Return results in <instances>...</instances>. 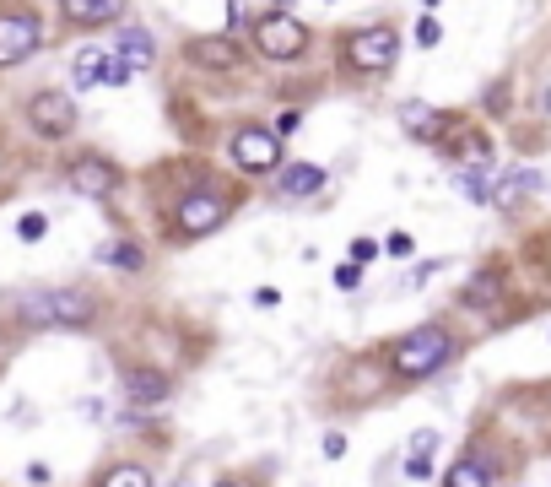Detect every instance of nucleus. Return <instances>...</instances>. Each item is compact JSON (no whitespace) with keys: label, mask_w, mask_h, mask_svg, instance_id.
<instances>
[{"label":"nucleus","mask_w":551,"mask_h":487,"mask_svg":"<svg viewBox=\"0 0 551 487\" xmlns=\"http://www.w3.org/2000/svg\"><path fill=\"white\" fill-rule=\"evenodd\" d=\"M449 358H454L449 325H416V331H406L395 347H389V374L395 379H427V374H438Z\"/></svg>","instance_id":"obj_1"},{"label":"nucleus","mask_w":551,"mask_h":487,"mask_svg":"<svg viewBox=\"0 0 551 487\" xmlns=\"http://www.w3.org/2000/svg\"><path fill=\"white\" fill-rule=\"evenodd\" d=\"M92 293L82 287H49V293H28L22 298V320L28 325H44V331H82L92 325Z\"/></svg>","instance_id":"obj_2"},{"label":"nucleus","mask_w":551,"mask_h":487,"mask_svg":"<svg viewBox=\"0 0 551 487\" xmlns=\"http://www.w3.org/2000/svg\"><path fill=\"white\" fill-rule=\"evenodd\" d=\"M227 212H233V201H227L222 190H206V184H195V190H184L179 201H173V228L184 233V239H200V233H217Z\"/></svg>","instance_id":"obj_3"},{"label":"nucleus","mask_w":551,"mask_h":487,"mask_svg":"<svg viewBox=\"0 0 551 487\" xmlns=\"http://www.w3.org/2000/svg\"><path fill=\"white\" fill-rule=\"evenodd\" d=\"M341 55H346V65L352 71H389L395 65V55H400V33L389 28V22H373V28H357L352 38L341 44Z\"/></svg>","instance_id":"obj_4"},{"label":"nucleus","mask_w":551,"mask_h":487,"mask_svg":"<svg viewBox=\"0 0 551 487\" xmlns=\"http://www.w3.org/2000/svg\"><path fill=\"white\" fill-rule=\"evenodd\" d=\"M254 49H260L265 60H303L308 28L292 11H265V17L254 22Z\"/></svg>","instance_id":"obj_5"},{"label":"nucleus","mask_w":551,"mask_h":487,"mask_svg":"<svg viewBox=\"0 0 551 487\" xmlns=\"http://www.w3.org/2000/svg\"><path fill=\"white\" fill-rule=\"evenodd\" d=\"M44 44V17L38 11H0V65H22Z\"/></svg>","instance_id":"obj_6"},{"label":"nucleus","mask_w":551,"mask_h":487,"mask_svg":"<svg viewBox=\"0 0 551 487\" xmlns=\"http://www.w3.org/2000/svg\"><path fill=\"white\" fill-rule=\"evenodd\" d=\"M28 120H33V130H44L49 141L71 136V130H76V98H65L60 87L33 92V103H28Z\"/></svg>","instance_id":"obj_7"},{"label":"nucleus","mask_w":551,"mask_h":487,"mask_svg":"<svg viewBox=\"0 0 551 487\" xmlns=\"http://www.w3.org/2000/svg\"><path fill=\"white\" fill-rule=\"evenodd\" d=\"M233 163L249 168V174H271V168H281V136L276 130H260V125L238 130L233 136Z\"/></svg>","instance_id":"obj_8"},{"label":"nucleus","mask_w":551,"mask_h":487,"mask_svg":"<svg viewBox=\"0 0 551 487\" xmlns=\"http://www.w3.org/2000/svg\"><path fill=\"white\" fill-rule=\"evenodd\" d=\"M173 396V379L163 368H125V401L141 406V412H157Z\"/></svg>","instance_id":"obj_9"},{"label":"nucleus","mask_w":551,"mask_h":487,"mask_svg":"<svg viewBox=\"0 0 551 487\" xmlns=\"http://www.w3.org/2000/svg\"><path fill=\"white\" fill-rule=\"evenodd\" d=\"M71 184L82 195H92V201H103V195H114L119 168L109 163V157H82V163H71Z\"/></svg>","instance_id":"obj_10"},{"label":"nucleus","mask_w":551,"mask_h":487,"mask_svg":"<svg viewBox=\"0 0 551 487\" xmlns=\"http://www.w3.org/2000/svg\"><path fill=\"white\" fill-rule=\"evenodd\" d=\"M60 11L71 22H82V28H103V22H119L125 0H60Z\"/></svg>","instance_id":"obj_11"},{"label":"nucleus","mask_w":551,"mask_h":487,"mask_svg":"<svg viewBox=\"0 0 551 487\" xmlns=\"http://www.w3.org/2000/svg\"><path fill=\"white\" fill-rule=\"evenodd\" d=\"M103 71H109V49L82 44V49H76V60H71V87H76V92L98 87V82H103Z\"/></svg>","instance_id":"obj_12"},{"label":"nucleus","mask_w":551,"mask_h":487,"mask_svg":"<svg viewBox=\"0 0 551 487\" xmlns=\"http://www.w3.org/2000/svg\"><path fill=\"white\" fill-rule=\"evenodd\" d=\"M325 190V168L319 163H292L281 168V195H292V201H308V195Z\"/></svg>","instance_id":"obj_13"},{"label":"nucleus","mask_w":551,"mask_h":487,"mask_svg":"<svg viewBox=\"0 0 551 487\" xmlns=\"http://www.w3.org/2000/svg\"><path fill=\"white\" fill-rule=\"evenodd\" d=\"M400 125H406L416 141H433L438 130H449V114L427 109V103H400Z\"/></svg>","instance_id":"obj_14"},{"label":"nucleus","mask_w":551,"mask_h":487,"mask_svg":"<svg viewBox=\"0 0 551 487\" xmlns=\"http://www.w3.org/2000/svg\"><path fill=\"white\" fill-rule=\"evenodd\" d=\"M433 455H438V433H433V428H422V433H411V455H406V477H411V482H427V477H433Z\"/></svg>","instance_id":"obj_15"},{"label":"nucleus","mask_w":551,"mask_h":487,"mask_svg":"<svg viewBox=\"0 0 551 487\" xmlns=\"http://www.w3.org/2000/svg\"><path fill=\"white\" fill-rule=\"evenodd\" d=\"M443 487H492V460L487 455H465L449 466V477H443Z\"/></svg>","instance_id":"obj_16"},{"label":"nucleus","mask_w":551,"mask_h":487,"mask_svg":"<svg viewBox=\"0 0 551 487\" xmlns=\"http://www.w3.org/2000/svg\"><path fill=\"white\" fill-rule=\"evenodd\" d=\"M119 60H125L130 71H146V65H152V33L146 28H119Z\"/></svg>","instance_id":"obj_17"},{"label":"nucleus","mask_w":551,"mask_h":487,"mask_svg":"<svg viewBox=\"0 0 551 487\" xmlns=\"http://www.w3.org/2000/svg\"><path fill=\"white\" fill-rule=\"evenodd\" d=\"M98 260H109V266H119V271H141L146 266V249L130 244V239H114V244L98 249Z\"/></svg>","instance_id":"obj_18"},{"label":"nucleus","mask_w":551,"mask_h":487,"mask_svg":"<svg viewBox=\"0 0 551 487\" xmlns=\"http://www.w3.org/2000/svg\"><path fill=\"white\" fill-rule=\"evenodd\" d=\"M497 293H503V282H497V271H487V276H476V282H465V304L470 309H487V304H497Z\"/></svg>","instance_id":"obj_19"},{"label":"nucleus","mask_w":551,"mask_h":487,"mask_svg":"<svg viewBox=\"0 0 551 487\" xmlns=\"http://www.w3.org/2000/svg\"><path fill=\"white\" fill-rule=\"evenodd\" d=\"M98 487H152V471L146 466H114V471H103Z\"/></svg>","instance_id":"obj_20"},{"label":"nucleus","mask_w":551,"mask_h":487,"mask_svg":"<svg viewBox=\"0 0 551 487\" xmlns=\"http://www.w3.org/2000/svg\"><path fill=\"white\" fill-rule=\"evenodd\" d=\"M460 195H465V201H476V206H487L492 201L487 174H481V168H460Z\"/></svg>","instance_id":"obj_21"},{"label":"nucleus","mask_w":551,"mask_h":487,"mask_svg":"<svg viewBox=\"0 0 551 487\" xmlns=\"http://www.w3.org/2000/svg\"><path fill=\"white\" fill-rule=\"evenodd\" d=\"M195 60H217V65H233V44H211V38H200V44H195Z\"/></svg>","instance_id":"obj_22"},{"label":"nucleus","mask_w":551,"mask_h":487,"mask_svg":"<svg viewBox=\"0 0 551 487\" xmlns=\"http://www.w3.org/2000/svg\"><path fill=\"white\" fill-rule=\"evenodd\" d=\"M17 233H22V244H38V239L49 233V217H44V212H28V217L17 222Z\"/></svg>","instance_id":"obj_23"},{"label":"nucleus","mask_w":551,"mask_h":487,"mask_svg":"<svg viewBox=\"0 0 551 487\" xmlns=\"http://www.w3.org/2000/svg\"><path fill=\"white\" fill-rule=\"evenodd\" d=\"M438 38H443V28H438L433 17H422V22H416V44H422V49H433Z\"/></svg>","instance_id":"obj_24"},{"label":"nucleus","mask_w":551,"mask_h":487,"mask_svg":"<svg viewBox=\"0 0 551 487\" xmlns=\"http://www.w3.org/2000/svg\"><path fill=\"white\" fill-rule=\"evenodd\" d=\"M130 76H136V71H130V65H125V60L114 55V60H109V71H103V82H109V87H125Z\"/></svg>","instance_id":"obj_25"},{"label":"nucleus","mask_w":551,"mask_h":487,"mask_svg":"<svg viewBox=\"0 0 551 487\" xmlns=\"http://www.w3.org/2000/svg\"><path fill=\"white\" fill-rule=\"evenodd\" d=\"M357 282H362V266H357V260H352V266H341V271H335V287H341V293H352Z\"/></svg>","instance_id":"obj_26"},{"label":"nucleus","mask_w":551,"mask_h":487,"mask_svg":"<svg viewBox=\"0 0 551 487\" xmlns=\"http://www.w3.org/2000/svg\"><path fill=\"white\" fill-rule=\"evenodd\" d=\"M346 455V433H325V460H341Z\"/></svg>","instance_id":"obj_27"},{"label":"nucleus","mask_w":551,"mask_h":487,"mask_svg":"<svg viewBox=\"0 0 551 487\" xmlns=\"http://www.w3.org/2000/svg\"><path fill=\"white\" fill-rule=\"evenodd\" d=\"M217 487H244V482H217Z\"/></svg>","instance_id":"obj_28"},{"label":"nucleus","mask_w":551,"mask_h":487,"mask_svg":"<svg viewBox=\"0 0 551 487\" xmlns=\"http://www.w3.org/2000/svg\"><path fill=\"white\" fill-rule=\"evenodd\" d=\"M427 6H438V0H427Z\"/></svg>","instance_id":"obj_29"},{"label":"nucleus","mask_w":551,"mask_h":487,"mask_svg":"<svg viewBox=\"0 0 551 487\" xmlns=\"http://www.w3.org/2000/svg\"><path fill=\"white\" fill-rule=\"evenodd\" d=\"M276 6H287V0H276Z\"/></svg>","instance_id":"obj_30"},{"label":"nucleus","mask_w":551,"mask_h":487,"mask_svg":"<svg viewBox=\"0 0 551 487\" xmlns=\"http://www.w3.org/2000/svg\"><path fill=\"white\" fill-rule=\"evenodd\" d=\"M179 487H190V482H179Z\"/></svg>","instance_id":"obj_31"}]
</instances>
